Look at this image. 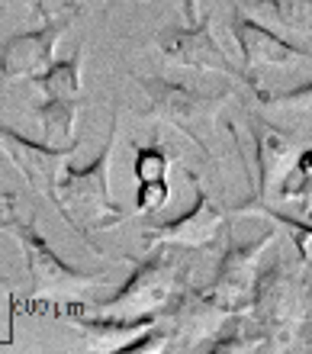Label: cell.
<instances>
[{
	"mask_svg": "<svg viewBox=\"0 0 312 354\" xmlns=\"http://www.w3.org/2000/svg\"><path fill=\"white\" fill-rule=\"evenodd\" d=\"M116 136H120V116L113 113L110 132H107L97 158L87 161V165H77V161L68 158L62 165V174H58V184H55L58 216L71 225V232L93 254H103V248L93 242V232L97 229H113V225L129 219V213L110 194V168H113Z\"/></svg>",
	"mask_w": 312,
	"mask_h": 354,
	"instance_id": "6da1fadb",
	"label": "cell"
},
{
	"mask_svg": "<svg viewBox=\"0 0 312 354\" xmlns=\"http://www.w3.org/2000/svg\"><path fill=\"white\" fill-rule=\"evenodd\" d=\"M190 270L193 268L184 248L155 242L145 258L132 261V274L126 277V283H120L110 297L93 299L91 306L97 313H116V316L158 313L165 319V309L174 303L177 293L190 287Z\"/></svg>",
	"mask_w": 312,
	"mask_h": 354,
	"instance_id": "7a4b0ae2",
	"label": "cell"
},
{
	"mask_svg": "<svg viewBox=\"0 0 312 354\" xmlns=\"http://www.w3.org/2000/svg\"><path fill=\"white\" fill-rule=\"evenodd\" d=\"M257 335L267 351H286L303 338L309 322V290L306 280L286 264H270L257 274L255 299L248 306Z\"/></svg>",
	"mask_w": 312,
	"mask_h": 354,
	"instance_id": "3957f363",
	"label": "cell"
},
{
	"mask_svg": "<svg viewBox=\"0 0 312 354\" xmlns=\"http://www.w3.org/2000/svg\"><path fill=\"white\" fill-rule=\"evenodd\" d=\"M136 84L148 97V106L142 110V116H152V120L174 126L203 155L216 158L212 155V136H216L219 110L229 103L232 91H203V87L181 84V81L158 77V75L155 77L136 75Z\"/></svg>",
	"mask_w": 312,
	"mask_h": 354,
	"instance_id": "277c9868",
	"label": "cell"
},
{
	"mask_svg": "<svg viewBox=\"0 0 312 354\" xmlns=\"http://www.w3.org/2000/svg\"><path fill=\"white\" fill-rule=\"evenodd\" d=\"M0 232H7L17 239L23 261H26V297L29 299H48V297H74L84 293L93 283L110 280V270H84L74 268L62 258V254L46 242V235L36 229V223L29 216H17L13 209L0 213Z\"/></svg>",
	"mask_w": 312,
	"mask_h": 354,
	"instance_id": "5b68a950",
	"label": "cell"
},
{
	"mask_svg": "<svg viewBox=\"0 0 312 354\" xmlns=\"http://www.w3.org/2000/svg\"><path fill=\"white\" fill-rule=\"evenodd\" d=\"M84 13L81 0H68L58 10H52L48 17L39 19V26L33 29H17L13 36H7L0 42V91L10 81L19 77H33L36 71L55 58V48L62 42V36L71 29V23Z\"/></svg>",
	"mask_w": 312,
	"mask_h": 354,
	"instance_id": "8992f818",
	"label": "cell"
},
{
	"mask_svg": "<svg viewBox=\"0 0 312 354\" xmlns=\"http://www.w3.org/2000/svg\"><path fill=\"white\" fill-rule=\"evenodd\" d=\"M155 46L161 55H167L171 62L184 68H196V71H219V75L232 77V81H241L245 87L257 91V81L239 68L226 55V48L219 46V39L212 36V17H200L196 23H174V26H165L155 36Z\"/></svg>",
	"mask_w": 312,
	"mask_h": 354,
	"instance_id": "52a82bcc",
	"label": "cell"
},
{
	"mask_svg": "<svg viewBox=\"0 0 312 354\" xmlns=\"http://www.w3.org/2000/svg\"><path fill=\"white\" fill-rule=\"evenodd\" d=\"M274 242V229H267L261 239L245 245H229L219 258L216 277L206 287H196L200 297L219 313H248L251 299H255V283L261 274V254L267 252V245Z\"/></svg>",
	"mask_w": 312,
	"mask_h": 354,
	"instance_id": "ba28073f",
	"label": "cell"
},
{
	"mask_svg": "<svg viewBox=\"0 0 312 354\" xmlns=\"http://www.w3.org/2000/svg\"><path fill=\"white\" fill-rule=\"evenodd\" d=\"M184 174H187V180L193 184V190H196L190 209H184V213L174 216V219H165V223L148 225L145 232H142V239H145L148 245H155V242L177 245V248H184V252L212 248V245L222 239V232H226L229 216L222 213L219 206L210 200L206 187L200 184V177L193 174V171H184Z\"/></svg>",
	"mask_w": 312,
	"mask_h": 354,
	"instance_id": "9c48e42d",
	"label": "cell"
},
{
	"mask_svg": "<svg viewBox=\"0 0 312 354\" xmlns=\"http://www.w3.org/2000/svg\"><path fill=\"white\" fill-rule=\"evenodd\" d=\"M0 149L7 151V158L17 165V171L26 177L29 190L42 194L52 206H58L55 184L62 174V165L71 158L74 151L81 149V139L68 142V145H48L42 139H26L23 132H17L13 126L0 122Z\"/></svg>",
	"mask_w": 312,
	"mask_h": 354,
	"instance_id": "30bf717a",
	"label": "cell"
},
{
	"mask_svg": "<svg viewBox=\"0 0 312 354\" xmlns=\"http://www.w3.org/2000/svg\"><path fill=\"white\" fill-rule=\"evenodd\" d=\"M248 129L255 139V165H257V184L255 194L245 203H267V196H277L284 184L286 171L293 168L296 155H300V142L293 132L280 129L264 116H248Z\"/></svg>",
	"mask_w": 312,
	"mask_h": 354,
	"instance_id": "8fae6325",
	"label": "cell"
},
{
	"mask_svg": "<svg viewBox=\"0 0 312 354\" xmlns=\"http://www.w3.org/2000/svg\"><path fill=\"white\" fill-rule=\"evenodd\" d=\"M229 29H232V36H235V42H239L241 62H245V71L251 77H255L257 68H284V65H296V62H312V48L293 46V42L280 39L277 32L261 26L257 19H251L235 3H232Z\"/></svg>",
	"mask_w": 312,
	"mask_h": 354,
	"instance_id": "7c38bea8",
	"label": "cell"
},
{
	"mask_svg": "<svg viewBox=\"0 0 312 354\" xmlns=\"http://www.w3.org/2000/svg\"><path fill=\"white\" fill-rule=\"evenodd\" d=\"M81 62L84 48L74 46L64 58H52L42 71L29 77L42 97H62V100H81Z\"/></svg>",
	"mask_w": 312,
	"mask_h": 354,
	"instance_id": "4fadbf2b",
	"label": "cell"
},
{
	"mask_svg": "<svg viewBox=\"0 0 312 354\" xmlns=\"http://www.w3.org/2000/svg\"><path fill=\"white\" fill-rule=\"evenodd\" d=\"M77 106L81 100H62V97H42L33 106L39 126H42V142L48 145H68L74 142V122H77Z\"/></svg>",
	"mask_w": 312,
	"mask_h": 354,
	"instance_id": "5bb4252c",
	"label": "cell"
},
{
	"mask_svg": "<svg viewBox=\"0 0 312 354\" xmlns=\"http://www.w3.org/2000/svg\"><path fill=\"white\" fill-rule=\"evenodd\" d=\"M277 196L300 203L303 206V213L312 219V149H300L293 168L286 171V177H284V184H280V190H277Z\"/></svg>",
	"mask_w": 312,
	"mask_h": 354,
	"instance_id": "9a60e30c",
	"label": "cell"
},
{
	"mask_svg": "<svg viewBox=\"0 0 312 354\" xmlns=\"http://www.w3.org/2000/svg\"><path fill=\"white\" fill-rule=\"evenodd\" d=\"M235 213H257V216H267V219H277V223H284L290 232H293V242H296V252L303 254L306 268L312 270V219L303 223V219H296V216H286V213H277L270 209L267 203H239L235 206ZM232 213V216H235Z\"/></svg>",
	"mask_w": 312,
	"mask_h": 354,
	"instance_id": "2e32d148",
	"label": "cell"
},
{
	"mask_svg": "<svg viewBox=\"0 0 312 354\" xmlns=\"http://www.w3.org/2000/svg\"><path fill=\"white\" fill-rule=\"evenodd\" d=\"M255 7H261L284 29L312 32V0H257Z\"/></svg>",
	"mask_w": 312,
	"mask_h": 354,
	"instance_id": "e0dca14e",
	"label": "cell"
},
{
	"mask_svg": "<svg viewBox=\"0 0 312 354\" xmlns=\"http://www.w3.org/2000/svg\"><path fill=\"white\" fill-rule=\"evenodd\" d=\"M171 171V155L161 142H148V145H136L132 155V177L138 180H165Z\"/></svg>",
	"mask_w": 312,
	"mask_h": 354,
	"instance_id": "ac0fdd59",
	"label": "cell"
},
{
	"mask_svg": "<svg viewBox=\"0 0 312 354\" xmlns=\"http://www.w3.org/2000/svg\"><path fill=\"white\" fill-rule=\"evenodd\" d=\"M171 196V184L165 180H138L136 184V213H158Z\"/></svg>",
	"mask_w": 312,
	"mask_h": 354,
	"instance_id": "d6986e66",
	"label": "cell"
},
{
	"mask_svg": "<svg viewBox=\"0 0 312 354\" xmlns=\"http://www.w3.org/2000/svg\"><path fill=\"white\" fill-rule=\"evenodd\" d=\"M257 100L264 103H290V106H312V81L309 84H300L293 91H280V93H267L257 87Z\"/></svg>",
	"mask_w": 312,
	"mask_h": 354,
	"instance_id": "ffe728a7",
	"label": "cell"
},
{
	"mask_svg": "<svg viewBox=\"0 0 312 354\" xmlns=\"http://www.w3.org/2000/svg\"><path fill=\"white\" fill-rule=\"evenodd\" d=\"M181 13H184V23H196L200 19V0H181Z\"/></svg>",
	"mask_w": 312,
	"mask_h": 354,
	"instance_id": "44dd1931",
	"label": "cell"
},
{
	"mask_svg": "<svg viewBox=\"0 0 312 354\" xmlns=\"http://www.w3.org/2000/svg\"><path fill=\"white\" fill-rule=\"evenodd\" d=\"M19 200V190H0V213L13 209V203Z\"/></svg>",
	"mask_w": 312,
	"mask_h": 354,
	"instance_id": "7402d4cb",
	"label": "cell"
},
{
	"mask_svg": "<svg viewBox=\"0 0 312 354\" xmlns=\"http://www.w3.org/2000/svg\"><path fill=\"white\" fill-rule=\"evenodd\" d=\"M0 290H7V293H13V283H10V280L3 277V274H0Z\"/></svg>",
	"mask_w": 312,
	"mask_h": 354,
	"instance_id": "603a6c76",
	"label": "cell"
},
{
	"mask_svg": "<svg viewBox=\"0 0 312 354\" xmlns=\"http://www.w3.org/2000/svg\"><path fill=\"white\" fill-rule=\"evenodd\" d=\"M116 3H122V0H107V10H113Z\"/></svg>",
	"mask_w": 312,
	"mask_h": 354,
	"instance_id": "cb8c5ba5",
	"label": "cell"
}]
</instances>
